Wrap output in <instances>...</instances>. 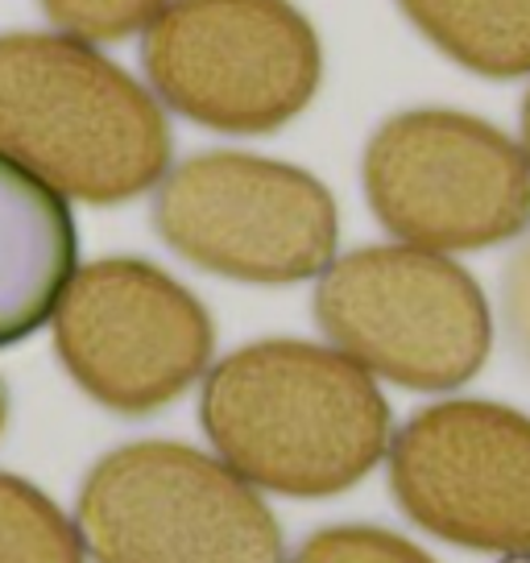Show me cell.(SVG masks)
<instances>
[{"label":"cell","mask_w":530,"mask_h":563,"mask_svg":"<svg viewBox=\"0 0 530 563\" xmlns=\"http://www.w3.org/2000/svg\"><path fill=\"white\" fill-rule=\"evenodd\" d=\"M316 319L361 369L407 389L473 382L494 349L477 278L419 245H369L319 274Z\"/></svg>","instance_id":"cell-4"},{"label":"cell","mask_w":530,"mask_h":563,"mask_svg":"<svg viewBox=\"0 0 530 563\" xmlns=\"http://www.w3.org/2000/svg\"><path fill=\"white\" fill-rule=\"evenodd\" d=\"M142 67L178 117L274 133L316 100L323 51L290 0H170L145 25Z\"/></svg>","instance_id":"cell-5"},{"label":"cell","mask_w":530,"mask_h":563,"mask_svg":"<svg viewBox=\"0 0 530 563\" xmlns=\"http://www.w3.org/2000/svg\"><path fill=\"white\" fill-rule=\"evenodd\" d=\"M75 527L96 563H283L257 489L187 443L137 440L91 464Z\"/></svg>","instance_id":"cell-3"},{"label":"cell","mask_w":530,"mask_h":563,"mask_svg":"<svg viewBox=\"0 0 530 563\" xmlns=\"http://www.w3.org/2000/svg\"><path fill=\"white\" fill-rule=\"evenodd\" d=\"M0 563H84L79 527L13 473H0Z\"/></svg>","instance_id":"cell-12"},{"label":"cell","mask_w":530,"mask_h":563,"mask_svg":"<svg viewBox=\"0 0 530 563\" xmlns=\"http://www.w3.org/2000/svg\"><path fill=\"white\" fill-rule=\"evenodd\" d=\"M4 422H9V394H4V382H0V431H4Z\"/></svg>","instance_id":"cell-17"},{"label":"cell","mask_w":530,"mask_h":563,"mask_svg":"<svg viewBox=\"0 0 530 563\" xmlns=\"http://www.w3.org/2000/svg\"><path fill=\"white\" fill-rule=\"evenodd\" d=\"M42 13L79 42H124L145 30L170 0H37Z\"/></svg>","instance_id":"cell-13"},{"label":"cell","mask_w":530,"mask_h":563,"mask_svg":"<svg viewBox=\"0 0 530 563\" xmlns=\"http://www.w3.org/2000/svg\"><path fill=\"white\" fill-rule=\"evenodd\" d=\"M460 67L489 79L530 75V0H398Z\"/></svg>","instance_id":"cell-11"},{"label":"cell","mask_w":530,"mask_h":563,"mask_svg":"<svg viewBox=\"0 0 530 563\" xmlns=\"http://www.w3.org/2000/svg\"><path fill=\"white\" fill-rule=\"evenodd\" d=\"M199 422L232 473L283 497H332L377 468L389 402L353 356L307 340H257L203 382Z\"/></svg>","instance_id":"cell-1"},{"label":"cell","mask_w":530,"mask_h":563,"mask_svg":"<svg viewBox=\"0 0 530 563\" xmlns=\"http://www.w3.org/2000/svg\"><path fill=\"white\" fill-rule=\"evenodd\" d=\"M290 563H435L423 547L382 527H328L302 539Z\"/></svg>","instance_id":"cell-14"},{"label":"cell","mask_w":530,"mask_h":563,"mask_svg":"<svg viewBox=\"0 0 530 563\" xmlns=\"http://www.w3.org/2000/svg\"><path fill=\"white\" fill-rule=\"evenodd\" d=\"M216 349L208 307L142 257L75 269L54 311V352L75 386L117 415H154L199 382Z\"/></svg>","instance_id":"cell-8"},{"label":"cell","mask_w":530,"mask_h":563,"mask_svg":"<svg viewBox=\"0 0 530 563\" xmlns=\"http://www.w3.org/2000/svg\"><path fill=\"white\" fill-rule=\"evenodd\" d=\"M75 262L79 232L67 199L0 154V349L51 323Z\"/></svg>","instance_id":"cell-10"},{"label":"cell","mask_w":530,"mask_h":563,"mask_svg":"<svg viewBox=\"0 0 530 563\" xmlns=\"http://www.w3.org/2000/svg\"><path fill=\"white\" fill-rule=\"evenodd\" d=\"M522 150H527V158H530V91H527V100H522Z\"/></svg>","instance_id":"cell-16"},{"label":"cell","mask_w":530,"mask_h":563,"mask_svg":"<svg viewBox=\"0 0 530 563\" xmlns=\"http://www.w3.org/2000/svg\"><path fill=\"white\" fill-rule=\"evenodd\" d=\"M506 563H530V555H514V560H506Z\"/></svg>","instance_id":"cell-18"},{"label":"cell","mask_w":530,"mask_h":563,"mask_svg":"<svg viewBox=\"0 0 530 563\" xmlns=\"http://www.w3.org/2000/svg\"><path fill=\"white\" fill-rule=\"evenodd\" d=\"M389 489L443 543L530 555V415L485 398L427 406L389 443Z\"/></svg>","instance_id":"cell-9"},{"label":"cell","mask_w":530,"mask_h":563,"mask_svg":"<svg viewBox=\"0 0 530 563\" xmlns=\"http://www.w3.org/2000/svg\"><path fill=\"white\" fill-rule=\"evenodd\" d=\"M0 154L58 195L108 208L166 178L170 124L158 100L91 42L0 34Z\"/></svg>","instance_id":"cell-2"},{"label":"cell","mask_w":530,"mask_h":563,"mask_svg":"<svg viewBox=\"0 0 530 563\" xmlns=\"http://www.w3.org/2000/svg\"><path fill=\"white\" fill-rule=\"evenodd\" d=\"M365 195L398 241L464 253L530 229V158L501 129L452 108L389 117L365 145Z\"/></svg>","instance_id":"cell-6"},{"label":"cell","mask_w":530,"mask_h":563,"mask_svg":"<svg viewBox=\"0 0 530 563\" xmlns=\"http://www.w3.org/2000/svg\"><path fill=\"white\" fill-rule=\"evenodd\" d=\"M154 229L208 274L286 286L332 265L340 220L332 191L299 166L212 150L162 178Z\"/></svg>","instance_id":"cell-7"},{"label":"cell","mask_w":530,"mask_h":563,"mask_svg":"<svg viewBox=\"0 0 530 563\" xmlns=\"http://www.w3.org/2000/svg\"><path fill=\"white\" fill-rule=\"evenodd\" d=\"M501 319H506V335H510L514 352L530 365V236L518 245V253L506 265Z\"/></svg>","instance_id":"cell-15"}]
</instances>
